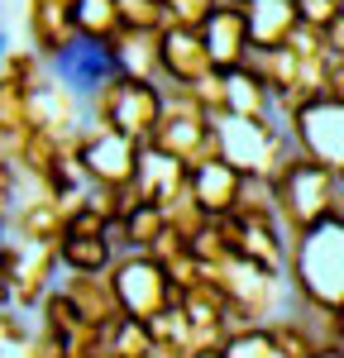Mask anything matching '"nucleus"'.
Here are the masks:
<instances>
[{"label":"nucleus","mask_w":344,"mask_h":358,"mask_svg":"<svg viewBox=\"0 0 344 358\" xmlns=\"http://www.w3.org/2000/svg\"><path fill=\"white\" fill-rule=\"evenodd\" d=\"M287 282H292V296L301 306H320V310L344 306V220L340 215H330L315 229L292 239Z\"/></svg>","instance_id":"1"},{"label":"nucleus","mask_w":344,"mask_h":358,"mask_svg":"<svg viewBox=\"0 0 344 358\" xmlns=\"http://www.w3.org/2000/svg\"><path fill=\"white\" fill-rule=\"evenodd\" d=\"M340 196H344L340 172L311 163L306 153H296L292 167L273 182V206H278V220H282V229L292 239L315 229L320 220H330L340 210Z\"/></svg>","instance_id":"2"},{"label":"nucleus","mask_w":344,"mask_h":358,"mask_svg":"<svg viewBox=\"0 0 344 358\" xmlns=\"http://www.w3.org/2000/svg\"><path fill=\"white\" fill-rule=\"evenodd\" d=\"M86 115H91V124H106V129H120V134L139 138V143H153L163 115H168V86L139 82V77L120 72L115 82H106L86 101Z\"/></svg>","instance_id":"3"},{"label":"nucleus","mask_w":344,"mask_h":358,"mask_svg":"<svg viewBox=\"0 0 344 358\" xmlns=\"http://www.w3.org/2000/svg\"><path fill=\"white\" fill-rule=\"evenodd\" d=\"M153 148L172 153L187 172H201V167L225 158V153H220V129H215V120L201 110L182 86H168V115H163V124H158V134H153Z\"/></svg>","instance_id":"4"},{"label":"nucleus","mask_w":344,"mask_h":358,"mask_svg":"<svg viewBox=\"0 0 344 358\" xmlns=\"http://www.w3.org/2000/svg\"><path fill=\"white\" fill-rule=\"evenodd\" d=\"M110 277H115L120 301H124V315L129 320H143V325L182 301V292H177V282L168 277V268H158L148 253H120Z\"/></svg>","instance_id":"5"},{"label":"nucleus","mask_w":344,"mask_h":358,"mask_svg":"<svg viewBox=\"0 0 344 358\" xmlns=\"http://www.w3.org/2000/svg\"><path fill=\"white\" fill-rule=\"evenodd\" d=\"M139 158L143 143L120 129H106V124H91L86 120L82 129V167L96 187H129L139 177Z\"/></svg>","instance_id":"6"},{"label":"nucleus","mask_w":344,"mask_h":358,"mask_svg":"<svg viewBox=\"0 0 344 358\" xmlns=\"http://www.w3.org/2000/svg\"><path fill=\"white\" fill-rule=\"evenodd\" d=\"M287 134H292V143L311 163L344 177V106L340 101H311L306 110L287 124Z\"/></svg>","instance_id":"7"},{"label":"nucleus","mask_w":344,"mask_h":358,"mask_svg":"<svg viewBox=\"0 0 344 358\" xmlns=\"http://www.w3.org/2000/svg\"><path fill=\"white\" fill-rule=\"evenodd\" d=\"M77 5L82 0H29V38H34V53L43 57V62H57V57H67L82 38V20H77Z\"/></svg>","instance_id":"8"},{"label":"nucleus","mask_w":344,"mask_h":358,"mask_svg":"<svg viewBox=\"0 0 344 358\" xmlns=\"http://www.w3.org/2000/svg\"><path fill=\"white\" fill-rule=\"evenodd\" d=\"M210 72H220L215 67V57L206 48V34L192 24H168L163 29V82L168 86H196L206 82Z\"/></svg>","instance_id":"9"},{"label":"nucleus","mask_w":344,"mask_h":358,"mask_svg":"<svg viewBox=\"0 0 344 358\" xmlns=\"http://www.w3.org/2000/svg\"><path fill=\"white\" fill-rule=\"evenodd\" d=\"M29 120H34V129H43V134L72 138V134L86 129L91 115H86V101L72 91V86H62L57 77H48V82L29 96Z\"/></svg>","instance_id":"10"},{"label":"nucleus","mask_w":344,"mask_h":358,"mask_svg":"<svg viewBox=\"0 0 344 358\" xmlns=\"http://www.w3.org/2000/svg\"><path fill=\"white\" fill-rule=\"evenodd\" d=\"M57 287L77 301V310H82L86 325L115 330L120 320H129V315H124V301H120V292H115V277L110 273H62Z\"/></svg>","instance_id":"11"},{"label":"nucleus","mask_w":344,"mask_h":358,"mask_svg":"<svg viewBox=\"0 0 344 358\" xmlns=\"http://www.w3.org/2000/svg\"><path fill=\"white\" fill-rule=\"evenodd\" d=\"M201 34H206V48H210V57H215L220 72H239V67L249 62V53H254V34H249V15H244V10L220 5V10L206 20Z\"/></svg>","instance_id":"12"},{"label":"nucleus","mask_w":344,"mask_h":358,"mask_svg":"<svg viewBox=\"0 0 344 358\" xmlns=\"http://www.w3.org/2000/svg\"><path fill=\"white\" fill-rule=\"evenodd\" d=\"M53 77L62 86H72L82 101H91L106 82L120 77V67H115L110 48H101V43H77L67 57H57V62H53Z\"/></svg>","instance_id":"13"},{"label":"nucleus","mask_w":344,"mask_h":358,"mask_svg":"<svg viewBox=\"0 0 344 358\" xmlns=\"http://www.w3.org/2000/svg\"><path fill=\"white\" fill-rule=\"evenodd\" d=\"M110 57L124 77L139 82H163V34H143V29H120V38L110 43ZM168 86V82H163Z\"/></svg>","instance_id":"14"},{"label":"nucleus","mask_w":344,"mask_h":358,"mask_svg":"<svg viewBox=\"0 0 344 358\" xmlns=\"http://www.w3.org/2000/svg\"><path fill=\"white\" fill-rule=\"evenodd\" d=\"M187 182H192V172L177 163L172 153L153 148V143H143V158H139V177H134V187L143 192V201H148V206H168V201L182 192Z\"/></svg>","instance_id":"15"},{"label":"nucleus","mask_w":344,"mask_h":358,"mask_svg":"<svg viewBox=\"0 0 344 358\" xmlns=\"http://www.w3.org/2000/svg\"><path fill=\"white\" fill-rule=\"evenodd\" d=\"M244 172L239 167H229L225 158L210 167H201V172H192V187H196L201 206L210 210V215H234L239 210V196H244Z\"/></svg>","instance_id":"16"},{"label":"nucleus","mask_w":344,"mask_h":358,"mask_svg":"<svg viewBox=\"0 0 344 358\" xmlns=\"http://www.w3.org/2000/svg\"><path fill=\"white\" fill-rule=\"evenodd\" d=\"M62 273H110L120 263V244L115 234H67L57 244Z\"/></svg>","instance_id":"17"},{"label":"nucleus","mask_w":344,"mask_h":358,"mask_svg":"<svg viewBox=\"0 0 344 358\" xmlns=\"http://www.w3.org/2000/svg\"><path fill=\"white\" fill-rule=\"evenodd\" d=\"M244 15H249L254 48H287L292 29L301 24V15H296V0H254Z\"/></svg>","instance_id":"18"},{"label":"nucleus","mask_w":344,"mask_h":358,"mask_svg":"<svg viewBox=\"0 0 344 358\" xmlns=\"http://www.w3.org/2000/svg\"><path fill=\"white\" fill-rule=\"evenodd\" d=\"M225 115H239V120H278L273 115V91L268 82L239 67V72H225Z\"/></svg>","instance_id":"19"},{"label":"nucleus","mask_w":344,"mask_h":358,"mask_svg":"<svg viewBox=\"0 0 344 358\" xmlns=\"http://www.w3.org/2000/svg\"><path fill=\"white\" fill-rule=\"evenodd\" d=\"M163 234H168V215H163V206H139L129 220L115 224V244H120V253H148Z\"/></svg>","instance_id":"20"},{"label":"nucleus","mask_w":344,"mask_h":358,"mask_svg":"<svg viewBox=\"0 0 344 358\" xmlns=\"http://www.w3.org/2000/svg\"><path fill=\"white\" fill-rule=\"evenodd\" d=\"M77 20H82V38L86 43H101V48H110L115 38H120V0H82L77 5Z\"/></svg>","instance_id":"21"},{"label":"nucleus","mask_w":344,"mask_h":358,"mask_svg":"<svg viewBox=\"0 0 344 358\" xmlns=\"http://www.w3.org/2000/svg\"><path fill=\"white\" fill-rule=\"evenodd\" d=\"M163 215H168V229H177L182 239H196L201 229L215 220V215L201 206V196H196V187H192V182H187V187H182V192L163 206Z\"/></svg>","instance_id":"22"},{"label":"nucleus","mask_w":344,"mask_h":358,"mask_svg":"<svg viewBox=\"0 0 344 358\" xmlns=\"http://www.w3.org/2000/svg\"><path fill=\"white\" fill-rule=\"evenodd\" d=\"M53 77V62H43L38 53H20V48H10L5 62H0V86H20V91H38V86Z\"/></svg>","instance_id":"23"},{"label":"nucleus","mask_w":344,"mask_h":358,"mask_svg":"<svg viewBox=\"0 0 344 358\" xmlns=\"http://www.w3.org/2000/svg\"><path fill=\"white\" fill-rule=\"evenodd\" d=\"M38 325L48 334H57V339H77V334L86 330V320H82V310H77V301L62 292V287H53V296L38 306Z\"/></svg>","instance_id":"24"},{"label":"nucleus","mask_w":344,"mask_h":358,"mask_svg":"<svg viewBox=\"0 0 344 358\" xmlns=\"http://www.w3.org/2000/svg\"><path fill=\"white\" fill-rule=\"evenodd\" d=\"M120 20H124V29H143V34H163L172 24L163 0H120Z\"/></svg>","instance_id":"25"},{"label":"nucleus","mask_w":344,"mask_h":358,"mask_svg":"<svg viewBox=\"0 0 344 358\" xmlns=\"http://www.w3.org/2000/svg\"><path fill=\"white\" fill-rule=\"evenodd\" d=\"M225 358H287V354L278 349V344H273V334H268V325H254V330H239V334H229Z\"/></svg>","instance_id":"26"},{"label":"nucleus","mask_w":344,"mask_h":358,"mask_svg":"<svg viewBox=\"0 0 344 358\" xmlns=\"http://www.w3.org/2000/svg\"><path fill=\"white\" fill-rule=\"evenodd\" d=\"M187 96H192V101H196L210 120H220V115H225V72H210L206 82L187 86Z\"/></svg>","instance_id":"27"},{"label":"nucleus","mask_w":344,"mask_h":358,"mask_svg":"<svg viewBox=\"0 0 344 358\" xmlns=\"http://www.w3.org/2000/svg\"><path fill=\"white\" fill-rule=\"evenodd\" d=\"M296 15H301V24L330 34V29L340 24V15H344V0H296Z\"/></svg>","instance_id":"28"},{"label":"nucleus","mask_w":344,"mask_h":358,"mask_svg":"<svg viewBox=\"0 0 344 358\" xmlns=\"http://www.w3.org/2000/svg\"><path fill=\"white\" fill-rule=\"evenodd\" d=\"M172 15V24H192V29H206V20L220 10V0H163Z\"/></svg>","instance_id":"29"},{"label":"nucleus","mask_w":344,"mask_h":358,"mask_svg":"<svg viewBox=\"0 0 344 358\" xmlns=\"http://www.w3.org/2000/svg\"><path fill=\"white\" fill-rule=\"evenodd\" d=\"M67 234H115V224L106 220L101 210L82 206V210H72V220H67Z\"/></svg>","instance_id":"30"},{"label":"nucleus","mask_w":344,"mask_h":358,"mask_svg":"<svg viewBox=\"0 0 344 358\" xmlns=\"http://www.w3.org/2000/svg\"><path fill=\"white\" fill-rule=\"evenodd\" d=\"M330 53H335V57L344 62V15H340V24L330 29Z\"/></svg>","instance_id":"31"},{"label":"nucleus","mask_w":344,"mask_h":358,"mask_svg":"<svg viewBox=\"0 0 344 358\" xmlns=\"http://www.w3.org/2000/svg\"><path fill=\"white\" fill-rule=\"evenodd\" d=\"M315 358H344V344H320V354Z\"/></svg>","instance_id":"32"},{"label":"nucleus","mask_w":344,"mask_h":358,"mask_svg":"<svg viewBox=\"0 0 344 358\" xmlns=\"http://www.w3.org/2000/svg\"><path fill=\"white\" fill-rule=\"evenodd\" d=\"M220 5H229V10H249L254 0H220Z\"/></svg>","instance_id":"33"},{"label":"nucleus","mask_w":344,"mask_h":358,"mask_svg":"<svg viewBox=\"0 0 344 358\" xmlns=\"http://www.w3.org/2000/svg\"><path fill=\"white\" fill-rule=\"evenodd\" d=\"M196 358H225V349H210V354H196Z\"/></svg>","instance_id":"34"},{"label":"nucleus","mask_w":344,"mask_h":358,"mask_svg":"<svg viewBox=\"0 0 344 358\" xmlns=\"http://www.w3.org/2000/svg\"><path fill=\"white\" fill-rule=\"evenodd\" d=\"M340 187H344V177H340Z\"/></svg>","instance_id":"35"}]
</instances>
